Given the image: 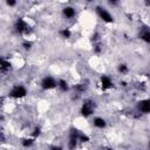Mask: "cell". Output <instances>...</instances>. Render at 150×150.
Returning a JSON list of instances; mask_svg holds the SVG:
<instances>
[{"instance_id":"cell-22","label":"cell","mask_w":150,"mask_h":150,"mask_svg":"<svg viewBox=\"0 0 150 150\" xmlns=\"http://www.w3.org/2000/svg\"><path fill=\"white\" fill-rule=\"evenodd\" d=\"M98 40H100V35H98L97 33H95V34L93 35V38H91V41H93V42L95 43V42H97Z\"/></svg>"},{"instance_id":"cell-21","label":"cell","mask_w":150,"mask_h":150,"mask_svg":"<svg viewBox=\"0 0 150 150\" xmlns=\"http://www.w3.org/2000/svg\"><path fill=\"white\" fill-rule=\"evenodd\" d=\"M22 47H23L25 49H30V47H32V42H29V41H25V42H22Z\"/></svg>"},{"instance_id":"cell-25","label":"cell","mask_w":150,"mask_h":150,"mask_svg":"<svg viewBox=\"0 0 150 150\" xmlns=\"http://www.w3.org/2000/svg\"><path fill=\"white\" fill-rule=\"evenodd\" d=\"M1 142H5V135L0 131V143H1Z\"/></svg>"},{"instance_id":"cell-16","label":"cell","mask_w":150,"mask_h":150,"mask_svg":"<svg viewBox=\"0 0 150 150\" xmlns=\"http://www.w3.org/2000/svg\"><path fill=\"white\" fill-rule=\"evenodd\" d=\"M21 143H22V145L25 148H28V146H30L34 143V138H23Z\"/></svg>"},{"instance_id":"cell-13","label":"cell","mask_w":150,"mask_h":150,"mask_svg":"<svg viewBox=\"0 0 150 150\" xmlns=\"http://www.w3.org/2000/svg\"><path fill=\"white\" fill-rule=\"evenodd\" d=\"M56 87H59L61 91H67V90H68V83H67V81H64V80H59Z\"/></svg>"},{"instance_id":"cell-9","label":"cell","mask_w":150,"mask_h":150,"mask_svg":"<svg viewBox=\"0 0 150 150\" xmlns=\"http://www.w3.org/2000/svg\"><path fill=\"white\" fill-rule=\"evenodd\" d=\"M63 15L68 19H71L75 16V9L73 7H64L63 8Z\"/></svg>"},{"instance_id":"cell-11","label":"cell","mask_w":150,"mask_h":150,"mask_svg":"<svg viewBox=\"0 0 150 150\" xmlns=\"http://www.w3.org/2000/svg\"><path fill=\"white\" fill-rule=\"evenodd\" d=\"M105 120L104 118H102V117H96V118H94V125L96 127V128H98V129H103L104 127H105Z\"/></svg>"},{"instance_id":"cell-15","label":"cell","mask_w":150,"mask_h":150,"mask_svg":"<svg viewBox=\"0 0 150 150\" xmlns=\"http://www.w3.org/2000/svg\"><path fill=\"white\" fill-rule=\"evenodd\" d=\"M60 35H61L62 38H64V39H68V38H70L71 32H70L68 28H63V29L60 30Z\"/></svg>"},{"instance_id":"cell-20","label":"cell","mask_w":150,"mask_h":150,"mask_svg":"<svg viewBox=\"0 0 150 150\" xmlns=\"http://www.w3.org/2000/svg\"><path fill=\"white\" fill-rule=\"evenodd\" d=\"M101 50H102V48H101V45H98V43H95V45H94V52H95L96 54H100V53H101Z\"/></svg>"},{"instance_id":"cell-8","label":"cell","mask_w":150,"mask_h":150,"mask_svg":"<svg viewBox=\"0 0 150 150\" xmlns=\"http://www.w3.org/2000/svg\"><path fill=\"white\" fill-rule=\"evenodd\" d=\"M11 68H12V64L6 59L0 56V73H7L11 70Z\"/></svg>"},{"instance_id":"cell-14","label":"cell","mask_w":150,"mask_h":150,"mask_svg":"<svg viewBox=\"0 0 150 150\" xmlns=\"http://www.w3.org/2000/svg\"><path fill=\"white\" fill-rule=\"evenodd\" d=\"M77 145V139L76 138H69L68 141V149L69 150H75Z\"/></svg>"},{"instance_id":"cell-5","label":"cell","mask_w":150,"mask_h":150,"mask_svg":"<svg viewBox=\"0 0 150 150\" xmlns=\"http://www.w3.org/2000/svg\"><path fill=\"white\" fill-rule=\"evenodd\" d=\"M56 86H57V82H56L53 77H50V76H47V77H45V79L41 81V87H42V89H45V90L53 89V88H55Z\"/></svg>"},{"instance_id":"cell-1","label":"cell","mask_w":150,"mask_h":150,"mask_svg":"<svg viewBox=\"0 0 150 150\" xmlns=\"http://www.w3.org/2000/svg\"><path fill=\"white\" fill-rule=\"evenodd\" d=\"M95 108H96L95 101L88 98V100H86V101L83 102V104H82V107H81V115L84 116V117H88V116H90V115L94 112Z\"/></svg>"},{"instance_id":"cell-26","label":"cell","mask_w":150,"mask_h":150,"mask_svg":"<svg viewBox=\"0 0 150 150\" xmlns=\"http://www.w3.org/2000/svg\"><path fill=\"white\" fill-rule=\"evenodd\" d=\"M105 150H112V149H110V148H107V149H105Z\"/></svg>"},{"instance_id":"cell-10","label":"cell","mask_w":150,"mask_h":150,"mask_svg":"<svg viewBox=\"0 0 150 150\" xmlns=\"http://www.w3.org/2000/svg\"><path fill=\"white\" fill-rule=\"evenodd\" d=\"M139 38H141L143 41H145L146 43H149V42H150V32H149V29H148V28H144V29L139 33Z\"/></svg>"},{"instance_id":"cell-3","label":"cell","mask_w":150,"mask_h":150,"mask_svg":"<svg viewBox=\"0 0 150 150\" xmlns=\"http://www.w3.org/2000/svg\"><path fill=\"white\" fill-rule=\"evenodd\" d=\"M26 95H27V89L23 86H14L9 91V96L13 98H21L25 97Z\"/></svg>"},{"instance_id":"cell-23","label":"cell","mask_w":150,"mask_h":150,"mask_svg":"<svg viewBox=\"0 0 150 150\" xmlns=\"http://www.w3.org/2000/svg\"><path fill=\"white\" fill-rule=\"evenodd\" d=\"M6 4H7L8 6H14L16 2H15V1H13V0H8V1H6Z\"/></svg>"},{"instance_id":"cell-2","label":"cell","mask_w":150,"mask_h":150,"mask_svg":"<svg viewBox=\"0 0 150 150\" xmlns=\"http://www.w3.org/2000/svg\"><path fill=\"white\" fill-rule=\"evenodd\" d=\"M14 28L18 33L20 34H29L30 33V26L23 20V19H18L15 25H14Z\"/></svg>"},{"instance_id":"cell-19","label":"cell","mask_w":150,"mask_h":150,"mask_svg":"<svg viewBox=\"0 0 150 150\" xmlns=\"http://www.w3.org/2000/svg\"><path fill=\"white\" fill-rule=\"evenodd\" d=\"M41 135V129L39 128V127H36L35 129H34V131L32 132V136H33V138H36V137H39Z\"/></svg>"},{"instance_id":"cell-4","label":"cell","mask_w":150,"mask_h":150,"mask_svg":"<svg viewBox=\"0 0 150 150\" xmlns=\"http://www.w3.org/2000/svg\"><path fill=\"white\" fill-rule=\"evenodd\" d=\"M96 12H97V15H98L104 22L110 23V22L114 21L112 15H111L107 9H104V8H102V7H97V8H96Z\"/></svg>"},{"instance_id":"cell-18","label":"cell","mask_w":150,"mask_h":150,"mask_svg":"<svg viewBox=\"0 0 150 150\" xmlns=\"http://www.w3.org/2000/svg\"><path fill=\"white\" fill-rule=\"evenodd\" d=\"M77 139L84 143V142H88V141H89V136H88V135H86V134L80 132V134H79V138H77Z\"/></svg>"},{"instance_id":"cell-6","label":"cell","mask_w":150,"mask_h":150,"mask_svg":"<svg viewBox=\"0 0 150 150\" xmlns=\"http://www.w3.org/2000/svg\"><path fill=\"white\" fill-rule=\"evenodd\" d=\"M112 86H114V83H112L111 79L108 75H102L101 76V88L103 90H107V89L111 88Z\"/></svg>"},{"instance_id":"cell-12","label":"cell","mask_w":150,"mask_h":150,"mask_svg":"<svg viewBox=\"0 0 150 150\" xmlns=\"http://www.w3.org/2000/svg\"><path fill=\"white\" fill-rule=\"evenodd\" d=\"M87 88H88V84H86V83H79V84H76V86L74 87V89H75V91H76L77 94L84 93V91L87 90Z\"/></svg>"},{"instance_id":"cell-24","label":"cell","mask_w":150,"mask_h":150,"mask_svg":"<svg viewBox=\"0 0 150 150\" xmlns=\"http://www.w3.org/2000/svg\"><path fill=\"white\" fill-rule=\"evenodd\" d=\"M50 150H62V148H61V146H59V145H54V146H52V148H50Z\"/></svg>"},{"instance_id":"cell-7","label":"cell","mask_w":150,"mask_h":150,"mask_svg":"<svg viewBox=\"0 0 150 150\" xmlns=\"http://www.w3.org/2000/svg\"><path fill=\"white\" fill-rule=\"evenodd\" d=\"M138 111L141 114H148L150 111V102L149 100H143L138 102Z\"/></svg>"},{"instance_id":"cell-17","label":"cell","mask_w":150,"mask_h":150,"mask_svg":"<svg viewBox=\"0 0 150 150\" xmlns=\"http://www.w3.org/2000/svg\"><path fill=\"white\" fill-rule=\"evenodd\" d=\"M117 69H118V73H121V74H127L128 70H129V69H128V66H127L125 63H121Z\"/></svg>"}]
</instances>
